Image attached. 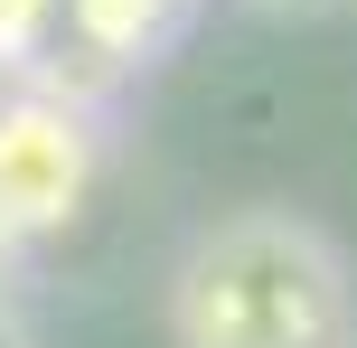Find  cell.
<instances>
[{"label":"cell","instance_id":"4","mask_svg":"<svg viewBox=\"0 0 357 348\" xmlns=\"http://www.w3.org/2000/svg\"><path fill=\"white\" fill-rule=\"evenodd\" d=\"M0 75H10V94H75L66 0H0ZM75 104H85V94H75Z\"/></svg>","mask_w":357,"mask_h":348},{"label":"cell","instance_id":"3","mask_svg":"<svg viewBox=\"0 0 357 348\" xmlns=\"http://www.w3.org/2000/svg\"><path fill=\"white\" fill-rule=\"evenodd\" d=\"M197 0H66V66H75V94H104L113 75H142L188 38Z\"/></svg>","mask_w":357,"mask_h":348},{"label":"cell","instance_id":"5","mask_svg":"<svg viewBox=\"0 0 357 348\" xmlns=\"http://www.w3.org/2000/svg\"><path fill=\"white\" fill-rule=\"evenodd\" d=\"M245 10H273V19H320V10H339V0H245Z\"/></svg>","mask_w":357,"mask_h":348},{"label":"cell","instance_id":"6","mask_svg":"<svg viewBox=\"0 0 357 348\" xmlns=\"http://www.w3.org/2000/svg\"><path fill=\"white\" fill-rule=\"evenodd\" d=\"M348 348H357V339H348Z\"/></svg>","mask_w":357,"mask_h":348},{"label":"cell","instance_id":"2","mask_svg":"<svg viewBox=\"0 0 357 348\" xmlns=\"http://www.w3.org/2000/svg\"><path fill=\"white\" fill-rule=\"evenodd\" d=\"M104 179V123L75 94H0V255L75 226Z\"/></svg>","mask_w":357,"mask_h":348},{"label":"cell","instance_id":"1","mask_svg":"<svg viewBox=\"0 0 357 348\" xmlns=\"http://www.w3.org/2000/svg\"><path fill=\"white\" fill-rule=\"evenodd\" d=\"M169 348H348L357 273L301 207H235L169 264Z\"/></svg>","mask_w":357,"mask_h":348}]
</instances>
